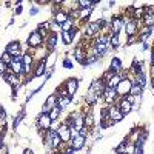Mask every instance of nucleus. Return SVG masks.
I'll use <instances>...</instances> for the list:
<instances>
[{"mask_svg":"<svg viewBox=\"0 0 154 154\" xmlns=\"http://www.w3.org/2000/svg\"><path fill=\"white\" fill-rule=\"evenodd\" d=\"M62 38H63V43L65 45H71L72 43V35L69 31H62Z\"/></svg>","mask_w":154,"mask_h":154,"instance_id":"nucleus-23","label":"nucleus"},{"mask_svg":"<svg viewBox=\"0 0 154 154\" xmlns=\"http://www.w3.org/2000/svg\"><path fill=\"white\" fill-rule=\"evenodd\" d=\"M77 5H79V8H82V9H88V8H91L93 2H89V0H79Z\"/></svg>","mask_w":154,"mask_h":154,"instance_id":"nucleus-26","label":"nucleus"},{"mask_svg":"<svg viewBox=\"0 0 154 154\" xmlns=\"http://www.w3.org/2000/svg\"><path fill=\"white\" fill-rule=\"evenodd\" d=\"M85 145V137L80 136V134H77L74 139H72V148L74 149H82Z\"/></svg>","mask_w":154,"mask_h":154,"instance_id":"nucleus-10","label":"nucleus"},{"mask_svg":"<svg viewBox=\"0 0 154 154\" xmlns=\"http://www.w3.org/2000/svg\"><path fill=\"white\" fill-rule=\"evenodd\" d=\"M85 123H86V125H93V116H91V114L85 117Z\"/></svg>","mask_w":154,"mask_h":154,"instance_id":"nucleus-38","label":"nucleus"},{"mask_svg":"<svg viewBox=\"0 0 154 154\" xmlns=\"http://www.w3.org/2000/svg\"><path fill=\"white\" fill-rule=\"evenodd\" d=\"M145 23H146V28H149V26H152L154 25V16H145Z\"/></svg>","mask_w":154,"mask_h":154,"instance_id":"nucleus-30","label":"nucleus"},{"mask_svg":"<svg viewBox=\"0 0 154 154\" xmlns=\"http://www.w3.org/2000/svg\"><path fill=\"white\" fill-rule=\"evenodd\" d=\"M37 123H38V126H40L42 130H49V128H51V123H53V120H51L49 114L42 112L40 116H38V119H37Z\"/></svg>","mask_w":154,"mask_h":154,"instance_id":"nucleus-2","label":"nucleus"},{"mask_svg":"<svg viewBox=\"0 0 154 154\" xmlns=\"http://www.w3.org/2000/svg\"><path fill=\"white\" fill-rule=\"evenodd\" d=\"M56 42H57V37H56V34L53 32V34L49 35V38H48V46H49V48H54V46H56Z\"/></svg>","mask_w":154,"mask_h":154,"instance_id":"nucleus-28","label":"nucleus"},{"mask_svg":"<svg viewBox=\"0 0 154 154\" xmlns=\"http://www.w3.org/2000/svg\"><path fill=\"white\" fill-rule=\"evenodd\" d=\"M122 26H123V22L119 17H114L112 19V32L114 34H119V31L122 29Z\"/></svg>","mask_w":154,"mask_h":154,"instance_id":"nucleus-15","label":"nucleus"},{"mask_svg":"<svg viewBox=\"0 0 154 154\" xmlns=\"http://www.w3.org/2000/svg\"><path fill=\"white\" fill-rule=\"evenodd\" d=\"M103 96H105V100L108 102V103H112L114 99H116V96H117V91H116V88H109V86H106Z\"/></svg>","mask_w":154,"mask_h":154,"instance_id":"nucleus-7","label":"nucleus"},{"mask_svg":"<svg viewBox=\"0 0 154 154\" xmlns=\"http://www.w3.org/2000/svg\"><path fill=\"white\" fill-rule=\"evenodd\" d=\"M130 89H131V82L130 80H122L119 83V86L116 88V91H117V94L126 97V94H130Z\"/></svg>","mask_w":154,"mask_h":154,"instance_id":"nucleus-4","label":"nucleus"},{"mask_svg":"<svg viewBox=\"0 0 154 154\" xmlns=\"http://www.w3.org/2000/svg\"><path fill=\"white\" fill-rule=\"evenodd\" d=\"M109 43H111V46H112V48H117V46H119V34H112Z\"/></svg>","mask_w":154,"mask_h":154,"instance_id":"nucleus-29","label":"nucleus"},{"mask_svg":"<svg viewBox=\"0 0 154 154\" xmlns=\"http://www.w3.org/2000/svg\"><path fill=\"white\" fill-rule=\"evenodd\" d=\"M60 108L56 105V106H53L51 108V111H49V117H51V120H56V119H59V116H60Z\"/></svg>","mask_w":154,"mask_h":154,"instance_id":"nucleus-24","label":"nucleus"},{"mask_svg":"<svg viewBox=\"0 0 154 154\" xmlns=\"http://www.w3.org/2000/svg\"><path fill=\"white\" fill-rule=\"evenodd\" d=\"M63 66H65L66 69H71V68H72V63H71V60L65 59V60H63Z\"/></svg>","mask_w":154,"mask_h":154,"instance_id":"nucleus-36","label":"nucleus"},{"mask_svg":"<svg viewBox=\"0 0 154 154\" xmlns=\"http://www.w3.org/2000/svg\"><path fill=\"white\" fill-rule=\"evenodd\" d=\"M89 14H91V8H88V9H83V11L80 12V17H82V19H85V17H88Z\"/></svg>","mask_w":154,"mask_h":154,"instance_id":"nucleus-34","label":"nucleus"},{"mask_svg":"<svg viewBox=\"0 0 154 154\" xmlns=\"http://www.w3.org/2000/svg\"><path fill=\"white\" fill-rule=\"evenodd\" d=\"M11 68H12V74H16V75L25 71V65L22 62H11Z\"/></svg>","mask_w":154,"mask_h":154,"instance_id":"nucleus-14","label":"nucleus"},{"mask_svg":"<svg viewBox=\"0 0 154 154\" xmlns=\"http://www.w3.org/2000/svg\"><path fill=\"white\" fill-rule=\"evenodd\" d=\"M23 154H34V152H32V149H25Z\"/></svg>","mask_w":154,"mask_h":154,"instance_id":"nucleus-41","label":"nucleus"},{"mask_svg":"<svg viewBox=\"0 0 154 154\" xmlns=\"http://www.w3.org/2000/svg\"><path fill=\"white\" fill-rule=\"evenodd\" d=\"M42 34L40 32H37V31H32L31 34H29V37H28V45L29 46H38V45H42Z\"/></svg>","mask_w":154,"mask_h":154,"instance_id":"nucleus-3","label":"nucleus"},{"mask_svg":"<svg viewBox=\"0 0 154 154\" xmlns=\"http://www.w3.org/2000/svg\"><path fill=\"white\" fill-rule=\"evenodd\" d=\"M2 62H3V63H6V65H11L12 59L9 57V54H8V53H5V54L2 56Z\"/></svg>","mask_w":154,"mask_h":154,"instance_id":"nucleus-32","label":"nucleus"},{"mask_svg":"<svg viewBox=\"0 0 154 154\" xmlns=\"http://www.w3.org/2000/svg\"><path fill=\"white\" fill-rule=\"evenodd\" d=\"M120 66H122V63H120V60L117 59V57H114L112 60H111V71L116 74L119 69H120Z\"/></svg>","mask_w":154,"mask_h":154,"instance_id":"nucleus-22","label":"nucleus"},{"mask_svg":"<svg viewBox=\"0 0 154 154\" xmlns=\"http://www.w3.org/2000/svg\"><path fill=\"white\" fill-rule=\"evenodd\" d=\"M99 28H100L99 22L89 23L88 26H86V34H88V35H94V34H97V32H99Z\"/></svg>","mask_w":154,"mask_h":154,"instance_id":"nucleus-13","label":"nucleus"},{"mask_svg":"<svg viewBox=\"0 0 154 154\" xmlns=\"http://www.w3.org/2000/svg\"><path fill=\"white\" fill-rule=\"evenodd\" d=\"M136 83H140V86H143V85H145V75H143V74H139Z\"/></svg>","mask_w":154,"mask_h":154,"instance_id":"nucleus-33","label":"nucleus"},{"mask_svg":"<svg viewBox=\"0 0 154 154\" xmlns=\"http://www.w3.org/2000/svg\"><path fill=\"white\" fill-rule=\"evenodd\" d=\"M109 119L112 120V122H119V120H122L123 119V114L120 112V109L117 108V106H111L109 108Z\"/></svg>","mask_w":154,"mask_h":154,"instance_id":"nucleus-6","label":"nucleus"},{"mask_svg":"<svg viewBox=\"0 0 154 154\" xmlns=\"http://www.w3.org/2000/svg\"><path fill=\"white\" fill-rule=\"evenodd\" d=\"M37 12H38V8H32V9H31V14H32V16L37 14Z\"/></svg>","mask_w":154,"mask_h":154,"instance_id":"nucleus-40","label":"nucleus"},{"mask_svg":"<svg viewBox=\"0 0 154 154\" xmlns=\"http://www.w3.org/2000/svg\"><path fill=\"white\" fill-rule=\"evenodd\" d=\"M54 62H56V56H54V54H51L49 59H48V65H46V68H49L51 65H54Z\"/></svg>","mask_w":154,"mask_h":154,"instance_id":"nucleus-35","label":"nucleus"},{"mask_svg":"<svg viewBox=\"0 0 154 154\" xmlns=\"http://www.w3.org/2000/svg\"><path fill=\"white\" fill-rule=\"evenodd\" d=\"M57 134L59 137L62 139V142H68V140H71L72 134H71V128L68 125H62L59 130H57Z\"/></svg>","mask_w":154,"mask_h":154,"instance_id":"nucleus-1","label":"nucleus"},{"mask_svg":"<svg viewBox=\"0 0 154 154\" xmlns=\"http://www.w3.org/2000/svg\"><path fill=\"white\" fill-rule=\"evenodd\" d=\"M19 49H20L19 42H11V43H8V46H6V53H8L9 56H17V54H19Z\"/></svg>","mask_w":154,"mask_h":154,"instance_id":"nucleus-9","label":"nucleus"},{"mask_svg":"<svg viewBox=\"0 0 154 154\" xmlns=\"http://www.w3.org/2000/svg\"><path fill=\"white\" fill-rule=\"evenodd\" d=\"M22 119H23V112H20V114L17 116V119L14 120V128H16V126H17V125L20 123V120H22Z\"/></svg>","mask_w":154,"mask_h":154,"instance_id":"nucleus-37","label":"nucleus"},{"mask_svg":"<svg viewBox=\"0 0 154 154\" xmlns=\"http://www.w3.org/2000/svg\"><path fill=\"white\" fill-rule=\"evenodd\" d=\"M77 86H79V82H77L75 79H69V80L66 82V89H68L66 93H68V96H69V97H72V96H74Z\"/></svg>","mask_w":154,"mask_h":154,"instance_id":"nucleus-8","label":"nucleus"},{"mask_svg":"<svg viewBox=\"0 0 154 154\" xmlns=\"http://www.w3.org/2000/svg\"><path fill=\"white\" fill-rule=\"evenodd\" d=\"M46 142H48L49 145H53V148H57V146L60 145V142H62V139L59 137V134H57V133L49 131V133H48V139H46Z\"/></svg>","mask_w":154,"mask_h":154,"instance_id":"nucleus-5","label":"nucleus"},{"mask_svg":"<svg viewBox=\"0 0 154 154\" xmlns=\"http://www.w3.org/2000/svg\"><path fill=\"white\" fill-rule=\"evenodd\" d=\"M97 99H99V94L96 93V91H93V89H89L88 91V94H86V102L89 105H93V103H96L97 102Z\"/></svg>","mask_w":154,"mask_h":154,"instance_id":"nucleus-17","label":"nucleus"},{"mask_svg":"<svg viewBox=\"0 0 154 154\" xmlns=\"http://www.w3.org/2000/svg\"><path fill=\"white\" fill-rule=\"evenodd\" d=\"M151 62H152V65H154V53H152V56H151Z\"/></svg>","mask_w":154,"mask_h":154,"instance_id":"nucleus-42","label":"nucleus"},{"mask_svg":"<svg viewBox=\"0 0 154 154\" xmlns=\"http://www.w3.org/2000/svg\"><path fill=\"white\" fill-rule=\"evenodd\" d=\"M136 29H137V23L136 22H128L126 23V34L130 37L136 34Z\"/></svg>","mask_w":154,"mask_h":154,"instance_id":"nucleus-19","label":"nucleus"},{"mask_svg":"<svg viewBox=\"0 0 154 154\" xmlns=\"http://www.w3.org/2000/svg\"><path fill=\"white\" fill-rule=\"evenodd\" d=\"M54 19H56V23H57V25H63V23H65L69 17L65 14V12L59 11V12H56V17H54Z\"/></svg>","mask_w":154,"mask_h":154,"instance_id":"nucleus-18","label":"nucleus"},{"mask_svg":"<svg viewBox=\"0 0 154 154\" xmlns=\"http://www.w3.org/2000/svg\"><path fill=\"white\" fill-rule=\"evenodd\" d=\"M120 82H122V77H120V75H117V74H114V75L111 77V79L108 80V85H106V86H109V88H117Z\"/></svg>","mask_w":154,"mask_h":154,"instance_id":"nucleus-16","label":"nucleus"},{"mask_svg":"<svg viewBox=\"0 0 154 154\" xmlns=\"http://www.w3.org/2000/svg\"><path fill=\"white\" fill-rule=\"evenodd\" d=\"M75 60L80 62V63H83V53H82V49H77V51H75Z\"/></svg>","mask_w":154,"mask_h":154,"instance_id":"nucleus-31","label":"nucleus"},{"mask_svg":"<svg viewBox=\"0 0 154 154\" xmlns=\"http://www.w3.org/2000/svg\"><path fill=\"white\" fill-rule=\"evenodd\" d=\"M125 154H126V152H125Z\"/></svg>","mask_w":154,"mask_h":154,"instance_id":"nucleus-43","label":"nucleus"},{"mask_svg":"<svg viewBox=\"0 0 154 154\" xmlns=\"http://www.w3.org/2000/svg\"><path fill=\"white\" fill-rule=\"evenodd\" d=\"M130 94H131V96L142 94V86H140L139 83H136V82H133V83H131V89H130Z\"/></svg>","mask_w":154,"mask_h":154,"instance_id":"nucleus-20","label":"nucleus"},{"mask_svg":"<svg viewBox=\"0 0 154 154\" xmlns=\"http://www.w3.org/2000/svg\"><path fill=\"white\" fill-rule=\"evenodd\" d=\"M142 14H143V8H140V9H137V11H136V17H140Z\"/></svg>","mask_w":154,"mask_h":154,"instance_id":"nucleus-39","label":"nucleus"},{"mask_svg":"<svg viewBox=\"0 0 154 154\" xmlns=\"http://www.w3.org/2000/svg\"><path fill=\"white\" fill-rule=\"evenodd\" d=\"M3 77L6 79V82L12 86V88H17L19 86V79L16 74H3Z\"/></svg>","mask_w":154,"mask_h":154,"instance_id":"nucleus-12","label":"nucleus"},{"mask_svg":"<svg viewBox=\"0 0 154 154\" xmlns=\"http://www.w3.org/2000/svg\"><path fill=\"white\" fill-rule=\"evenodd\" d=\"M117 108H119V109H120V112L125 116V114H128V112L131 111V108H133V106H131V103H130V102H128L126 99H123V100L120 102V105H119Z\"/></svg>","mask_w":154,"mask_h":154,"instance_id":"nucleus-11","label":"nucleus"},{"mask_svg":"<svg viewBox=\"0 0 154 154\" xmlns=\"http://www.w3.org/2000/svg\"><path fill=\"white\" fill-rule=\"evenodd\" d=\"M71 103V97L68 96V97H65V96H62L60 99H59V103H57V106L60 108V109H63L65 106H68Z\"/></svg>","mask_w":154,"mask_h":154,"instance_id":"nucleus-21","label":"nucleus"},{"mask_svg":"<svg viewBox=\"0 0 154 154\" xmlns=\"http://www.w3.org/2000/svg\"><path fill=\"white\" fill-rule=\"evenodd\" d=\"M62 28H63V31H71V29H72V19L69 17L65 23L62 25Z\"/></svg>","mask_w":154,"mask_h":154,"instance_id":"nucleus-27","label":"nucleus"},{"mask_svg":"<svg viewBox=\"0 0 154 154\" xmlns=\"http://www.w3.org/2000/svg\"><path fill=\"white\" fill-rule=\"evenodd\" d=\"M45 69H46V63H45V62H40V63H38V66H37V69H35V72H34V75H35V77L42 75V74L45 72Z\"/></svg>","mask_w":154,"mask_h":154,"instance_id":"nucleus-25","label":"nucleus"}]
</instances>
